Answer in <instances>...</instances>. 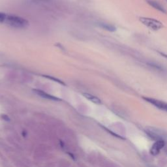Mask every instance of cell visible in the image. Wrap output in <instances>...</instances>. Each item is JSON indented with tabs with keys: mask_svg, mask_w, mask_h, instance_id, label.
<instances>
[{
	"mask_svg": "<svg viewBox=\"0 0 167 167\" xmlns=\"http://www.w3.org/2000/svg\"><path fill=\"white\" fill-rule=\"evenodd\" d=\"M5 22L9 26L16 28H24L28 25V22L25 19L12 15H7Z\"/></svg>",
	"mask_w": 167,
	"mask_h": 167,
	"instance_id": "1",
	"label": "cell"
},
{
	"mask_svg": "<svg viewBox=\"0 0 167 167\" xmlns=\"http://www.w3.org/2000/svg\"><path fill=\"white\" fill-rule=\"evenodd\" d=\"M139 20L146 26V27L149 28L152 30L157 31L161 30L163 28V24L160 21L156 19L152 18H147V17H140Z\"/></svg>",
	"mask_w": 167,
	"mask_h": 167,
	"instance_id": "2",
	"label": "cell"
},
{
	"mask_svg": "<svg viewBox=\"0 0 167 167\" xmlns=\"http://www.w3.org/2000/svg\"><path fill=\"white\" fill-rule=\"evenodd\" d=\"M145 101H146L147 102L151 104L152 105L156 106V107L159 108V109L163 110L167 112V103L164 102V101H159L158 99H153V98H149V97H143Z\"/></svg>",
	"mask_w": 167,
	"mask_h": 167,
	"instance_id": "3",
	"label": "cell"
},
{
	"mask_svg": "<svg viewBox=\"0 0 167 167\" xmlns=\"http://www.w3.org/2000/svg\"><path fill=\"white\" fill-rule=\"evenodd\" d=\"M164 146V140H157L155 142L151 148L150 149V153L153 156H157L159 153L160 150Z\"/></svg>",
	"mask_w": 167,
	"mask_h": 167,
	"instance_id": "4",
	"label": "cell"
},
{
	"mask_svg": "<svg viewBox=\"0 0 167 167\" xmlns=\"http://www.w3.org/2000/svg\"><path fill=\"white\" fill-rule=\"evenodd\" d=\"M147 2L150 6L153 7L155 9L159 11L162 13L166 14L167 11L165 9V8H164V7L161 4H160V3H159L158 1H156V0H147Z\"/></svg>",
	"mask_w": 167,
	"mask_h": 167,
	"instance_id": "5",
	"label": "cell"
},
{
	"mask_svg": "<svg viewBox=\"0 0 167 167\" xmlns=\"http://www.w3.org/2000/svg\"><path fill=\"white\" fill-rule=\"evenodd\" d=\"M33 91L36 93L38 95H39L41 97H42L43 98H45L47 99H48V100H52V101H60L59 99H58L57 97H55L54 96H52L50 94H48L45 91H41V90H39V89H34Z\"/></svg>",
	"mask_w": 167,
	"mask_h": 167,
	"instance_id": "6",
	"label": "cell"
},
{
	"mask_svg": "<svg viewBox=\"0 0 167 167\" xmlns=\"http://www.w3.org/2000/svg\"><path fill=\"white\" fill-rule=\"evenodd\" d=\"M147 66H149V67H151L152 69L155 70L156 71H159V72H163L165 71L164 70V67L162 66L161 65L159 64L158 63L156 62H147Z\"/></svg>",
	"mask_w": 167,
	"mask_h": 167,
	"instance_id": "7",
	"label": "cell"
},
{
	"mask_svg": "<svg viewBox=\"0 0 167 167\" xmlns=\"http://www.w3.org/2000/svg\"><path fill=\"white\" fill-rule=\"evenodd\" d=\"M83 95L87 99H88L89 101H91V102L93 103L97 104V105H101V99L98 98L97 97L91 95V94L87 93H83Z\"/></svg>",
	"mask_w": 167,
	"mask_h": 167,
	"instance_id": "8",
	"label": "cell"
},
{
	"mask_svg": "<svg viewBox=\"0 0 167 167\" xmlns=\"http://www.w3.org/2000/svg\"><path fill=\"white\" fill-rule=\"evenodd\" d=\"M99 26L101 28L104 29V30H107L108 31H110V32H114L116 30V28L115 26H114L112 24H107V23H99Z\"/></svg>",
	"mask_w": 167,
	"mask_h": 167,
	"instance_id": "9",
	"label": "cell"
},
{
	"mask_svg": "<svg viewBox=\"0 0 167 167\" xmlns=\"http://www.w3.org/2000/svg\"><path fill=\"white\" fill-rule=\"evenodd\" d=\"M59 167H69L70 164L68 161L63 159V160H61L59 162Z\"/></svg>",
	"mask_w": 167,
	"mask_h": 167,
	"instance_id": "10",
	"label": "cell"
},
{
	"mask_svg": "<svg viewBox=\"0 0 167 167\" xmlns=\"http://www.w3.org/2000/svg\"><path fill=\"white\" fill-rule=\"evenodd\" d=\"M6 18H7V14L3 13H0V22L1 23L5 22Z\"/></svg>",
	"mask_w": 167,
	"mask_h": 167,
	"instance_id": "11",
	"label": "cell"
},
{
	"mask_svg": "<svg viewBox=\"0 0 167 167\" xmlns=\"http://www.w3.org/2000/svg\"><path fill=\"white\" fill-rule=\"evenodd\" d=\"M1 118H2V119H3V120H5V121H9L10 120V119H9V118L8 117V116H7V115H5V114H1Z\"/></svg>",
	"mask_w": 167,
	"mask_h": 167,
	"instance_id": "12",
	"label": "cell"
},
{
	"mask_svg": "<svg viewBox=\"0 0 167 167\" xmlns=\"http://www.w3.org/2000/svg\"><path fill=\"white\" fill-rule=\"evenodd\" d=\"M159 54H160L162 56H163L164 57H165V58H166L167 59V54H164V53H163V52H159Z\"/></svg>",
	"mask_w": 167,
	"mask_h": 167,
	"instance_id": "13",
	"label": "cell"
},
{
	"mask_svg": "<svg viewBox=\"0 0 167 167\" xmlns=\"http://www.w3.org/2000/svg\"><path fill=\"white\" fill-rule=\"evenodd\" d=\"M35 1H42V2H44V1H51V0H35Z\"/></svg>",
	"mask_w": 167,
	"mask_h": 167,
	"instance_id": "14",
	"label": "cell"
}]
</instances>
